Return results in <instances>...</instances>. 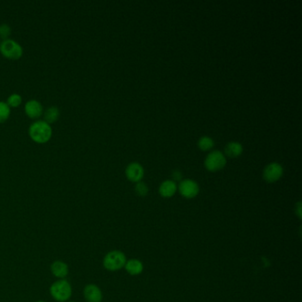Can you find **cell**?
I'll return each mask as SVG.
<instances>
[{
	"instance_id": "e0dca14e",
	"label": "cell",
	"mask_w": 302,
	"mask_h": 302,
	"mask_svg": "<svg viewBox=\"0 0 302 302\" xmlns=\"http://www.w3.org/2000/svg\"><path fill=\"white\" fill-rule=\"evenodd\" d=\"M11 114V107L7 103L0 101V123L4 122L9 118Z\"/></svg>"
},
{
	"instance_id": "277c9868",
	"label": "cell",
	"mask_w": 302,
	"mask_h": 302,
	"mask_svg": "<svg viewBox=\"0 0 302 302\" xmlns=\"http://www.w3.org/2000/svg\"><path fill=\"white\" fill-rule=\"evenodd\" d=\"M0 53L5 58L18 60L23 56V48L16 41L8 38L0 43Z\"/></svg>"
},
{
	"instance_id": "30bf717a",
	"label": "cell",
	"mask_w": 302,
	"mask_h": 302,
	"mask_svg": "<svg viewBox=\"0 0 302 302\" xmlns=\"http://www.w3.org/2000/svg\"><path fill=\"white\" fill-rule=\"evenodd\" d=\"M43 106L36 99H30L25 104V113L30 118L36 119L43 115Z\"/></svg>"
},
{
	"instance_id": "ac0fdd59",
	"label": "cell",
	"mask_w": 302,
	"mask_h": 302,
	"mask_svg": "<svg viewBox=\"0 0 302 302\" xmlns=\"http://www.w3.org/2000/svg\"><path fill=\"white\" fill-rule=\"evenodd\" d=\"M22 102H23V98L18 93L11 94L6 100V103L10 107H18Z\"/></svg>"
},
{
	"instance_id": "d6986e66",
	"label": "cell",
	"mask_w": 302,
	"mask_h": 302,
	"mask_svg": "<svg viewBox=\"0 0 302 302\" xmlns=\"http://www.w3.org/2000/svg\"><path fill=\"white\" fill-rule=\"evenodd\" d=\"M11 33H12V29L8 24L3 23L0 25V38H2L3 40L8 39Z\"/></svg>"
},
{
	"instance_id": "8fae6325",
	"label": "cell",
	"mask_w": 302,
	"mask_h": 302,
	"mask_svg": "<svg viewBox=\"0 0 302 302\" xmlns=\"http://www.w3.org/2000/svg\"><path fill=\"white\" fill-rule=\"evenodd\" d=\"M51 271L55 277L60 279H65V277L68 275L69 269L67 263L62 261H55L51 265Z\"/></svg>"
},
{
	"instance_id": "52a82bcc",
	"label": "cell",
	"mask_w": 302,
	"mask_h": 302,
	"mask_svg": "<svg viewBox=\"0 0 302 302\" xmlns=\"http://www.w3.org/2000/svg\"><path fill=\"white\" fill-rule=\"evenodd\" d=\"M179 191L180 193L183 196L184 198L187 199H192L196 196L198 195L199 191H200V188L198 183L191 180V179H185V180H182V182H180L179 184Z\"/></svg>"
},
{
	"instance_id": "7402d4cb",
	"label": "cell",
	"mask_w": 302,
	"mask_h": 302,
	"mask_svg": "<svg viewBox=\"0 0 302 302\" xmlns=\"http://www.w3.org/2000/svg\"><path fill=\"white\" fill-rule=\"evenodd\" d=\"M181 177H182V174L180 173L178 170L174 171L173 178H175V179H178V180H179V179L181 178Z\"/></svg>"
},
{
	"instance_id": "9a60e30c",
	"label": "cell",
	"mask_w": 302,
	"mask_h": 302,
	"mask_svg": "<svg viewBox=\"0 0 302 302\" xmlns=\"http://www.w3.org/2000/svg\"><path fill=\"white\" fill-rule=\"evenodd\" d=\"M59 117H60V110L58 107H49L44 113V118H45L44 121L50 125L58 120Z\"/></svg>"
},
{
	"instance_id": "7c38bea8",
	"label": "cell",
	"mask_w": 302,
	"mask_h": 302,
	"mask_svg": "<svg viewBox=\"0 0 302 302\" xmlns=\"http://www.w3.org/2000/svg\"><path fill=\"white\" fill-rule=\"evenodd\" d=\"M177 189L178 187H177L176 182L172 180H167L160 184L159 192L160 195L164 198H170L176 193Z\"/></svg>"
},
{
	"instance_id": "ffe728a7",
	"label": "cell",
	"mask_w": 302,
	"mask_h": 302,
	"mask_svg": "<svg viewBox=\"0 0 302 302\" xmlns=\"http://www.w3.org/2000/svg\"><path fill=\"white\" fill-rule=\"evenodd\" d=\"M135 191L138 196L144 197V196L147 195V193H148V187L145 182H137L136 187H135Z\"/></svg>"
},
{
	"instance_id": "6da1fadb",
	"label": "cell",
	"mask_w": 302,
	"mask_h": 302,
	"mask_svg": "<svg viewBox=\"0 0 302 302\" xmlns=\"http://www.w3.org/2000/svg\"><path fill=\"white\" fill-rule=\"evenodd\" d=\"M29 134L33 141L38 144H45L52 138L53 129L51 125L45 122V121H36L30 126Z\"/></svg>"
},
{
	"instance_id": "ba28073f",
	"label": "cell",
	"mask_w": 302,
	"mask_h": 302,
	"mask_svg": "<svg viewBox=\"0 0 302 302\" xmlns=\"http://www.w3.org/2000/svg\"><path fill=\"white\" fill-rule=\"evenodd\" d=\"M84 296L87 302H102V292L96 284H87L84 289Z\"/></svg>"
},
{
	"instance_id": "cb8c5ba5",
	"label": "cell",
	"mask_w": 302,
	"mask_h": 302,
	"mask_svg": "<svg viewBox=\"0 0 302 302\" xmlns=\"http://www.w3.org/2000/svg\"></svg>"
},
{
	"instance_id": "9c48e42d",
	"label": "cell",
	"mask_w": 302,
	"mask_h": 302,
	"mask_svg": "<svg viewBox=\"0 0 302 302\" xmlns=\"http://www.w3.org/2000/svg\"><path fill=\"white\" fill-rule=\"evenodd\" d=\"M126 177L131 182H138L144 177V169L138 162H132L127 166L125 170Z\"/></svg>"
},
{
	"instance_id": "5b68a950",
	"label": "cell",
	"mask_w": 302,
	"mask_h": 302,
	"mask_svg": "<svg viewBox=\"0 0 302 302\" xmlns=\"http://www.w3.org/2000/svg\"><path fill=\"white\" fill-rule=\"evenodd\" d=\"M226 165V158L222 151H213L207 156L205 160V167L211 172L221 170Z\"/></svg>"
},
{
	"instance_id": "4fadbf2b",
	"label": "cell",
	"mask_w": 302,
	"mask_h": 302,
	"mask_svg": "<svg viewBox=\"0 0 302 302\" xmlns=\"http://www.w3.org/2000/svg\"><path fill=\"white\" fill-rule=\"evenodd\" d=\"M124 267L129 275H139L140 273H142L144 270L142 262L136 259H132L126 262Z\"/></svg>"
},
{
	"instance_id": "3957f363",
	"label": "cell",
	"mask_w": 302,
	"mask_h": 302,
	"mask_svg": "<svg viewBox=\"0 0 302 302\" xmlns=\"http://www.w3.org/2000/svg\"><path fill=\"white\" fill-rule=\"evenodd\" d=\"M127 259L124 253L118 250H114L104 257L103 266L109 271H119L125 266Z\"/></svg>"
},
{
	"instance_id": "5bb4252c",
	"label": "cell",
	"mask_w": 302,
	"mask_h": 302,
	"mask_svg": "<svg viewBox=\"0 0 302 302\" xmlns=\"http://www.w3.org/2000/svg\"><path fill=\"white\" fill-rule=\"evenodd\" d=\"M225 154L231 158H237L242 153L243 147L240 143L230 142L225 147Z\"/></svg>"
},
{
	"instance_id": "8992f818",
	"label": "cell",
	"mask_w": 302,
	"mask_h": 302,
	"mask_svg": "<svg viewBox=\"0 0 302 302\" xmlns=\"http://www.w3.org/2000/svg\"><path fill=\"white\" fill-rule=\"evenodd\" d=\"M283 167L277 162H272L268 165L263 170V178L267 182H276L283 176Z\"/></svg>"
},
{
	"instance_id": "44dd1931",
	"label": "cell",
	"mask_w": 302,
	"mask_h": 302,
	"mask_svg": "<svg viewBox=\"0 0 302 302\" xmlns=\"http://www.w3.org/2000/svg\"><path fill=\"white\" fill-rule=\"evenodd\" d=\"M296 212H297L298 216L300 218H302V203L301 202H299L298 203L297 206H296Z\"/></svg>"
},
{
	"instance_id": "7a4b0ae2",
	"label": "cell",
	"mask_w": 302,
	"mask_h": 302,
	"mask_svg": "<svg viewBox=\"0 0 302 302\" xmlns=\"http://www.w3.org/2000/svg\"><path fill=\"white\" fill-rule=\"evenodd\" d=\"M50 293L56 302H68L72 295L71 284L66 279L57 280L51 285Z\"/></svg>"
},
{
	"instance_id": "603a6c76",
	"label": "cell",
	"mask_w": 302,
	"mask_h": 302,
	"mask_svg": "<svg viewBox=\"0 0 302 302\" xmlns=\"http://www.w3.org/2000/svg\"><path fill=\"white\" fill-rule=\"evenodd\" d=\"M43 302V301H38V302Z\"/></svg>"
},
{
	"instance_id": "2e32d148",
	"label": "cell",
	"mask_w": 302,
	"mask_h": 302,
	"mask_svg": "<svg viewBox=\"0 0 302 302\" xmlns=\"http://www.w3.org/2000/svg\"><path fill=\"white\" fill-rule=\"evenodd\" d=\"M214 145L213 140L210 137L208 136H204L202 138H200L199 142H198V146L200 147V150L202 151H209L210 149H212Z\"/></svg>"
}]
</instances>
